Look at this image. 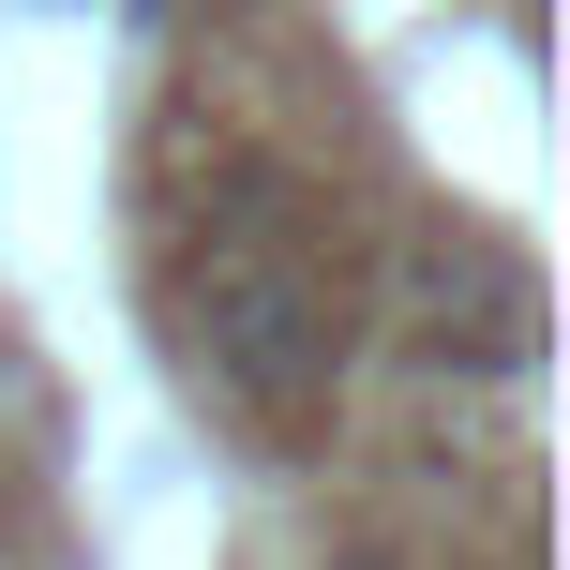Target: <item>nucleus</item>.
Masks as SVG:
<instances>
[{
    "label": "nucleus",
    "instance_id": "1",
    "mask_svg": "<svg viewBox=\"0 0 570 570\" xmlns=\"http://www.w3.org/2000/svg\"><path fill=\"white\" fill-rule=\"evenodd\" d=\"M180 331H196V361L226 375L240 405H315L331 361H345L331 285L285 256V240H256V226H210V240H196V271H180Z\"/></svg>",
    "mask_w": 570,
    "mask_h": 570
}]
</instances>
